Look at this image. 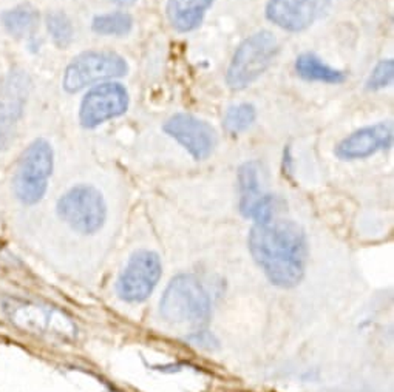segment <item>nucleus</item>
Segmentation results:
<instances>
[{
  "label": "nucleus",
  "instance_id": "nucleus-2",
  "mask_svg": "<svg viewBox=\"0 0 394 392\" xmlns=\"http://www.w3.org/2000/svg\"><path fill=\"white\" fill-rule=\"evenodd\" d=\"M278 53V42L271 31L262 30L246 38L235 50L226 72V83L232 90H244L254 83Z\"/></svg>",
  "mask_w": 394,
  "mask_h": 392
},
{
  "label": "nucleus",
  "instance_id": "nucleus-1",
  "mask_svg": "<svg viewBox=\"0 0 394 392\" xmlns=\"http://www.w3.org/2000/svg\"><path fill=\"white\" fill-rule=\"evenodd\" d=\"M249 249L274 286L290 289L304 278L308 243L297 222L272 218L254 224L249 234Z\"/></svg>",
  "mask_w": 394,
  "mask_h": 392
},
{
  "label": "nucleus",
  "instance_id": "nucleus-14",
  "mask_svg": "<svg viewBox=\"0 0 394 392\" xmlns=\"http://www.w3.org/2000/svg\"><path fill=\"white\" fill-rule=\"evenodd\" d=\"M215 0H167L168 22L178 33H191L200 28Z\"/></svg>",
  "mask_w": 394,
  "mask_h": 392
},
{
  "label": "nucleus",
  "instance_id": "nucleus-10",
  "mask_svg": "<svg viewBox=\"0 0 394 392\" xmlns=\"http://www.w3.org/2000/svg\"><path fill=\"white\" fill-rule=\"evenodd\" d=\"M333 0H267L266 19L280 30L301 33L323 17Z\"/></svg>",
  "mask_w": 394,
  "mask_h": 392
},
{
  "label": "nucleus",
  "instance_id": "nucleus-11",
  "mask_svg": "<svg viewBox=\"0 0 394 392\" xmlns=\"http://www.w3.org/2000/svg\"><path fill=\"white\" fill-rule=\"evenodd\" d=\"M240 188V212L244 218L254 222H266L276 216V196L265 193L260 183V164L248 161L238 169Z\"/></svg>",
  "mask_w": 394,
  "mask_h": 392
},
{
  "label": "nucleus",
  "instance_id": "nucleus-3",
  "mask_svg": "<svg viewBox=\"0 0 394 392\" xmlns=\"http://www.w3.org/2000/svg\"><path fill=\"white\" fill-rule=\"evenodd\" d=\"M159 312L168 323L198 325L210 313V300L194 275H178L167 286L159 301Z\"/></svg>",
  "mask_w": 394,
  "mask_h": 392
},
{
  "label": "nucleus",
  "instance_id": "nucleus-15",
  "mask_svg": "<svg viewBox=\"0 0 394 392\" xmlns=\"http://www.w3.org/2000/svg\"><path fill=\"white\" fill-rule=\"evenodd\" d=\"M295 73L301 79L308 82H320V83H343L347 81V73L342 70H337L325 64L317 54L314 53H301L295 59Z\"/></svg>",
  "mask_w": 394,
  "mask_h": 392
},
{
  "label": "nucleus",
  "instance_id": "nucleus-16",
  "mask_svg": "<svg viewBox=\"0 0 394 392\" xmlns=\"http://www.w3.org/2000/svg\"><path fill=\"white\" fill-rule=\"evenodd\" d=\"M2 25L5 30L16 38H24L31 34L39 24V14L30 6H17L2 14Z\"/></svg>",
  "mask_w": 394,
  "mask_h": 392
},
{
  "label": "nucleus",
  "instance_id": "nucleus-5",
  "mask_svg": "<svg viewBox=\"0 0 394 392\" xmlns=\"http://www.w3.org/2000/svg\"><path fill=\"white\" fill-rule=\"evenodd\" d=\"M129 73V64L113 51H86L70 62L62 85L68 93H77L93 83L123 78Z\"/></svg>",
  "mask_w": 394,
  "mask_h": 392
},
{
  "label": "nucleus",
  "instance_id": "nucleus-17",
  "mask_svg": "<svg viewBox=\"0 0 394 392\" xmlns=\"http://www.w3.org/2000/svg\"><path fill=\"white\" fill-rule=\"evenodd\" d=\"M133 28V17L129 13L115 11L107 14H100L91 22V30L101 36H127Z\"/></svg>",
  "mask_w": 394,
  "mask_h": 392
},
{
  "label": "nucleus",
  "instance_id": "nucleus-9",
  "mask_svg": "<svg viewBox=\"0 0 394 392\" xmlns=\"http://www.w3.org/2000/svg\"><path fill=\"white\" fill-rule=\"evenodd\" d=\"M163 131L191 153L195 161H204L216 147V131L209 122L189 113H177L167 119Z\"/></svg>",
  "mask_w": 394,
  "mask_h": 392
},
{
  "label": "nucleus",
  "instance_id": "nucleus-7",
  "mask_svg": "<svg viewBox=\"0 0 394 392\" xmlns=\"http://www.w3.org/2000/svg\"><path fill=\"white\" fill-rule=\"evenodd\" d=\"M161 272L163 266L155 252L136 250L118 278L116 292L119 298L127 303H143L157 288Z\"/></svg>",
  "mask_w": 394,
  "mask_h": 392
},
{
  "label": "nucleus",
  "instance_id": "nucleus-6",
  "mask_svg": "<svg viewBox=\"0 0 394 392\" xmlns=\"http://www.w3.org/2000/svg\"><path fill=\"white\" fill-rule=\"evenodd\" d=\"M58 215L76 232L91 235L104 226L107 218V206L97 188L79 184L61 196Z\"/></svg>",
  "mask_w": 394,
  "mask_h": 392
},
{
  "label": "nucleus",
  "instance_id": "nucleus-18",
  "mask_svg": "<svg viewBox=\"0 0 394 392\" xmlns=\"http://www.w3.org/2000/svg\"><path fill=\"white\" fill-rule=\"evenodd\" d=\"M257 119V110L252 104L243 102L232 105L223 119V127L229 135H240L248 130Z\"/></svg>",
  "mask_w": 394,
  "mask_h": 392
},
{
  "label": "nucleus",
  "instance_id": "nucleus-22",
  "mask_svg": "<svg viewBox=\"0 0 394 392\" xmlns=\"http://www.w3.org/2000/svg\"><path fill=\"white\" fill-rule=\"evenodd\" d=\"M113 2H116V3H132V2H135V0H113Z\"/></svg>",
  "mask_w": 394,
  "mask_h": 392
},
{
  "label": "nucleus",
  "instance_id": "nucleus-12",
  "mask_svg": "<svg viewBox=\"0 0 394 392\" xmlns=\"http://www.w3.org/2000/svg\"><path fill=\"white\" fill-rule=\"evenodd\" d=\"M30 93V79L24 72H11L0 87V150L8 149L17 121Z\"/></svg>",
  "mask_w": 394,
  "mask_h": 392
},
{
  "label": "nucleus",
  "instance_id": "nucleus-4",
  "mask_svg": "<svg viewBox=\"0 0 394 392\" xmlns=\"http://www.w3.org/2000/svg\"><path fill=\"white\" fill-rule=\"evenodd\" d=\"M53 164V149L45 139H36L26 147L14 174V193L22 204L33 206L44 198Z\"/></svg>",
  "mask_w": 394,
  "mask_h": 392
},
{
  "label": "nucleus",
  "instance_id": "nucleus-20",
  "mask_svg": "<svg viewBox=\"0 0 394 392\" xmlns=\"http://www.w3.org/2000/svg\"><path fill=\"white\" fill-rule=\"evenodd\" d=\"M394 79V62L393 59H382L379 60L376 67L372 68L367 82H365V88L368 92H379L390 87Z\"/></svg>",
  "mask_w": 394,
  "mask_h": 392
},
{
  "label": "nucleus",
  "instance_id": "nucleus-19",
  "mask_svg": "<svg viewBox=\"0 0 394 392\" xmlns=\"http://www.w3.org/2000/svg\"><path fill=\"white\" fill-rule=\"evenodd\" d=\"M47 28L48 33L52 34V39L59 48H67L72 44L74 30L73 24L65 13L62 11H52L47 14Z\"/></svg>",
  "mask_w": 394,
  "mask_h": 392
},
{
  "label": "nucleus",
  "instance_id": "nucleus-8",
  "mask_svg": "<svg viewBox=\"0 0 394 392\" xmlns=\"http://www.w3.org/2000/svg\"><path fill=\"white\" fill-rule=\"evenodd\" d=\"M127 88L119 82L97 83L84 96L79 108V122L84 129H96L101 124L123 116L129 108Z\"/></svg>",
  "mask_w": 394,
  "mask_h": 392
},
{
  "label": "nucleus",
  "instance_id": "nucleus-21",
  "mask_svg": "<svg viewBox=\"0 0 394 392\" xmlns=\"http://www.w3.org/2000/svg\"><path fill=\"white\" fill-rule=\"evenodd\" d=\"M191 340H194L195 345H198V346L201 345V346H204V348H212V346H214L212 343L215 341L212 335L207 334V332H200V334H196L195 337H191Z\"/></svg>",
  "mask_w": 394,
  "mask_h": 392
},
{
  "label": "nucleus",
  "instance_id": "nucleus-13",
  "mask_svg": "<svg viewBox=\"0 0 394 392\" xmlns=\"http://www.w3.org/2000/svg\"><path fill=\"white\" fill-rule=\"evenodd\" d=\"M393 145V124L390 121L365 125L354 130L337 144L334 155L340 161L367 159Z\"/></svg>",
  "mask_w": 394,
  "mask_h": 392
}]
</instances>
